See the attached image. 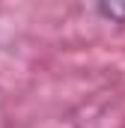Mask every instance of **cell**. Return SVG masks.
<instances>
[{"label":"cell","mask_w":125,"mask_h":128,"mask_svg":"<svg viewBox=\"0 0 125 128\" xmlns=\"http://www.w3.org/2000/svg\"><path fill=\"white\" fill-rule=\"evenodd\" d=\"M95 9L104 21L110 24H125V0H95Z\"/></svg>","instance_id":"obj_1"}]
</instances>
